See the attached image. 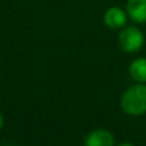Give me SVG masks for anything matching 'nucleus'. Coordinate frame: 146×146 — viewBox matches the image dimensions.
<instances>
[{"label":"nucleus","mask_w":146,"mask_h":146,"mask_svg":"<svg viewBox=\"0 0 146 146\" xmlns=\"http://www.w3.org/2000/svg\"><path fill=\"white\" fill-rule=\"evenodd\" d=\"M122 110L128 115H142L146 113V85H133L123 94L121 99Z\"/></svg>","instance_id":"nucleus-1"},{"label":"nucleus","mask_w":146,"mask_h":146,"mask_svg":"<svg viewBox=\"0 0 146 146\" xmlns=\"http://www.w3.org/2000/svg\"><path fill=\"white\" fill-rule=\"evenodd\" d=\"M118 42L126 53H137L144 46L145 36L140 28L135 26H124L118 36Z\"/></svg>","instance_id":"nucleus-2"},{"label":"nucleus","mask_w":146,"mask_h":146,"mask_svg":"<svg viewBox=\"0 0 146 146\" xmlns=\"http://www.w3.org/2000/svg\"><path fill=\"white\" fill-rule=\"evenodd\" d=\"M127 12L119 7H111L104 13V23L111 30L123 28L127 23Z\"/></svg>","instance_id":"nucleus-3"},{"label":"nucleus","mask_w":146,"mask_h":146,"mask_svg":"<svg viewBox=\"0 0 146 146\" xmlns=\"http://www.w3.org/2000/svg\"><path fill=\"white\" fill-rule=\"evenodd\" d=\"M85 146H114V136L108 129H95L86 137Z\"/></svg>","instance_id":"nucleus-4"},{"label":"nucleus","mask_w":146,"mask_h":146,"mask_svg":"<svg viewBox=\"0 0 146 146\" xmlns=\"http://www.w3.org/2000/svg\"><path fill=\"white\" fill-rule=\"evenodd\" d=\"M128 17L136 23H146V0H127Z\"/></svg>","instance_id":"nucleus-5"},{"label":"nucleus","mask_w":146,"mask_h":146,"mask_svg":"<svg viewBox=\"0 0 146 146\" xmlns=\"http://www.w3.org/2000/svg\"><path fill=\"white\" fill-rule=\"evenodd\" d=\"M129 74L136 82H146V58H137L129 66Z\"/></svg>","instance_id":"nucleus-6"},{"label":"nucleus","mask_w":146,"mask_h":146,"mask_svg":"<svg viewBox=\"0 0 146 146\" xmlns=\"http://www.w3.org/2000/svg\"><path fill=\"white\" fill-rule=\"evenodd\" d=\"M3 123H4V118H3V114L0 113V128L3 127Z\"/></svg>","instance_id":"nucleus-7"},{"label":"nucleus","mask_w":146,"mask_h":146,"mask_svg":"<svg viewBox=\"0 0 146 146\" xmlns=\"http://www.w3.org/2000/svg\"><path fill=\"white\" fill-rule=\"evenodd\" d=\"M118 146H133V145L129 144V142H122V144H119Z\"/></svg>","instance_id":"nucleus-8"}]
</instances>
